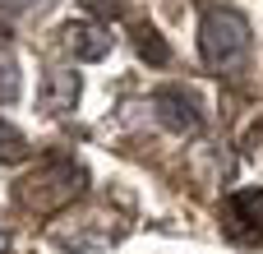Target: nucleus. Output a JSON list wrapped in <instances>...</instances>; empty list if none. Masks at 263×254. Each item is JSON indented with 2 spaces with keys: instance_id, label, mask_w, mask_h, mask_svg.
<instances>
[{
  "instance_id": "obj_10",
  "label": "nucleus",
  "mask_w": 263,
  "mask_h": 254,
  "mask_svg": "<svg viewBox=\"0 0 263 254\" xmlns=\"http://www.w3.org/2000/svg\"><path fill=\"white\" fill-rule=\"evenodd\" d=\"M23 157H28V139L0 120V162H23Z\"/></svg>"
},
{
  "instance_id": "obj_9",
  "label": "nucleus",
  "mask_w": 263,
  "mask_h": 254,
  "mask_svg": "<svg viewBox=\"0 0 263 254\" xmlns=\"http://www.w3.org/2000/svg\"><path fill=\"white\" fill-rule=\"evenodd\" d=\"M18 102V56L9 42H0V106Z\"/></svg>"
},
{
  "instance_id": "obj_12",
  "label": "nucleus",
  "mask_w": 263,
  "mask_h": 254,
  "mask_svg": "<svg viewBox=\"0 0 263 254\" xmlns=\"http://www.w3.org/2000/svg\"><path fill=\"white\" fill-rule=\"evenodd\" d=\"M55 0H0V9H9V14H46Z\"/></svg>"
},
{
  "instance_id": "obj_7",
  "label": "nucleus",
  "mask_w": 263,
  "mask_h": 254,
  "mask_svg": "<svg viewBox=\"0 0 263 254\" xmlns=\"http://www.w3.org/2000/svg\"><path fill=\"white\" fill-rule=\"evenodd\" d=\"M60 42H65V51L74 56V60H102V56H111V37H106V28H97V23H65L60 28Z\"/></svg>"
},
{
  "instance_id": "obj_1",
  "label": "nucleus",
  "mask_w": 263,
  "mask_h": 254,
  "mask_svg": "<svg viewBox=\"0 0 263 254\" xmlns=\"http://www.w3.org/2000/svg\"><path fill=\"white\" fill-rule=\"evenodd\" d=\"M83 190H88V176H83L79 162H69V157H46L37 171H28V176L14 185V199H18V208H28V213H60V208L74 204Z\"/></svg>"
},
{
  "instance_id": "obj_6",
  "label": "nucleus",
  "mask_w": 263,
  "mask_h": 254,
  "mask_svg": "<svg viewBox=\"0 0 263 254\" xmlns=\"http://www.w3.org/2000/svg\"><path fill=\"white\" fill-rule=\"evenodd\" d=\"M79 69H69V65H51L46 74H42V93H37V102H42V111L46 116H65V111H74V102H79Z\"/></svg>"
},
{
  "instance_id": "obj_8",
  "label": "nucleus",
  "mask_w": 263,
  "mask_h": 254,
  "mask_svg": "<svg viewBox=\"0 0 263 254\" xmlns=\"http://www.w3.org/2000/svg\"><path fill=\"white\" fill-rule=\"evenodd\" d=\"M129 37H134V51H139V60H143V65H157V69H162V65H171V46H166V37H162L148 19H139Z\"/></svg>"
},
{
  "instance_id": "obj_2",
  "label": "nucleus",
  "mask_w": 263,
  "mask_h": 254,
  "mask_svg": "<svg viewBox=\"0 0 263 254\" xmlns=\"http://www.w3.org/2000/svg\"><path fill=\"white\" fill-rule=\"evenodd\" d=\"M199 56L217 74H236L250 56V23L236 9H208L199 23Z\"/></svg>"
},
{
  "instance_id": "obj_11",
  "label": "nucleus",
  "mask_w": 263,
  "mask_h": 254,
  "mask_svg": "<svg viewBox=\"0 0 263 254\" xmlns=\"http://www.w3.org/2000/svg\"><path fill=\"white\" fill-rule=\"evenodd\" d=\"M83 9H88V14H97L102 23H111V19H120V14L129 9V0H83Z\"/></svg>"
},
{
  "instance_id": "obj_4",
  "label": "nucleus",
  "mask_w": 263,
  "mask_h": 254,
  "mask_svg": "<svg viewBox=\"0 0 263 254\" xmlns=\"http://www.w3.org/2000/svg\"><path fill=\"white\" fill-rule=\"evenodd\" d=\"M227 231L240 245H263V190H240L227 199Z\"/></svg>"
},
{
  "instance_id": "obj_5",
  "label": "nucleus",
  "mask_w": 263,
  "mask_h": 254,
  "mask_svg": "<svg viewBox=\"0 0 263 254\" xmlns=\"http://www.w3.org/2000/svg\"><path fill=\"white\" fill-rule=\"evenodd\" d=\"M116 236H120V227H102L92 213H74V222L51 227V241H55V245H65V250H74V254L102 250V245H111Z\"/></svg>"
},
{
  "instance_id": "obj_3",
  "label": "nucleus",
  "mask_w": 263,
  "mask_h": 254,
  "mask_svg": "<svg viewBox=\"0 0 263 254\" xmlns=\"http://www.w3.org/2000/svg\"><path fill=\"white\" fill-rule=\"evenodd\" d=\"M153 111H157V120L171 130V134H194L199 125H203V106H199V97L190 93V88H157L153 93Z\"/></svg>"
}]
</instances>
